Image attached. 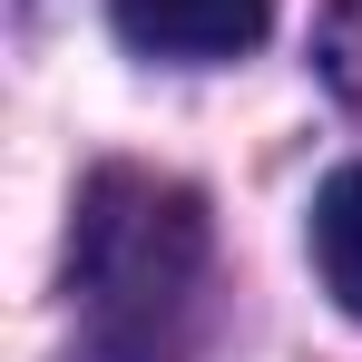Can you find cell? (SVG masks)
<instances>
[{"instance_id":"obj_1","label":"cell","mask_w":362,"mask_h":362,"mask_svg":"<svg viewBox=\"0 0 362 362\" xmlns=\"http://www.w3.org/2000/svg\"><path fill=\"white\" fill-rule=\"evenodd\" d=\"M206 264H216V226L186 177L98 167L69 216L78 362H186L206 323Z\"/></svg>"},{"instance_id":"obj_2","label":"cell","mask_w":362,"mask_h":362,"mask_svg":"<svg viewBox=\"0 0 362 362\" xmlns=\"http://www.w3.org/2000/svg\"><path fill=\"white\" fill-rule=\"evenodd\" d=\"M118 40L147 59H235L274 30V0H108Z\"/></svg>"},{"instance_id":"obj_3","label":"cell","mask_w":362,"mask_h":362,"mask_svg":"<svg viewBox=\"0 0 362 362\" xmlns=\"http://www.w3.org/2000/svg\"><path fill=\"white\" fill-rule=\"evenodd\" d=\"M313 264H323V294L362 323V157L333 167L313 196Z\"/></svg>"},{"instance_id":"obj_4","label":"cell","mask_w":362,"mask_h":362,"mask_svg":"<svg viewBox=\"0 0 362 362\" xmlns=\"http://www.w3.org/2000/svg\"><path fill=\"white\" fill-rule=\"evenodd\" d=\"M323 69H333V88L362 108V0H343V10L323 20Z\"/></svg>"}]
</instances>
